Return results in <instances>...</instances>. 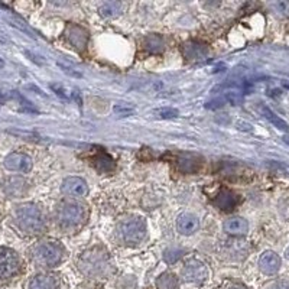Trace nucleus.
<instances>
[{
	"instance_id": "obj_10",
	"label": "nucleus",
	"mask_w": 289,
	"mask_h": 289,
	"mask_svg": "<svg viewBox=\"0 0 289 289\" xmlns=\"http://www.w3.org/2000/svg\"><path fill=\"white\" fill-rule=\"evenodd\" d=\"M68 42L78 51H84L88 44V32L83 26L78 25H68L65 29Z\"/></svg>"
},
{
	"instance_id": "obj_13",
	"label": "nucleus",
	"mask_w": 289,
	"mask_h": 289,
	"mask_svg": "<svg viewBox=\"0 0 289 289\" xmlns=\"http://www.w3.org/2000/svg\"><path fill=\"white\" fill-rule=\"evenodd\" d=\"M198 227H200L198 219L190 212H184L181 215H178V219H176V229L184 236L193 234L198 230Z\"/></svg>"
},
{
	"instance_id": "obj_18",
	"label": "nucleus",
	"mask_w": 289,
	"mask_h": 289,
	"mask_svg": "<svg viewBox=\"0 0 289 289\" xmlns=\"http://www.w3.org/2000/svg\"><path fill=\"white\" fill-rule=\"evenodd\" d=\"M156 288L158 289H178L179 288V280L178 278L169 273V272H164L162 275L158 276L156 279Z\"/></svg>"
},
{
	"instance_id": "obj_24",
	"label": "nucleus",
	"mask_w": 289,
	"mask_h": 289,
	"mask_svg": "<svg viewBox=\"0 0 289 289\" xmlns=\"http://www.w3.org/2000/svg\"><path fill=\"white\" fill-rule=\"evenodd\" d=\"M154 113L158 119H164V120L176 119L179 116V112L173 107H161V109H156Z\"/></svg>"
},
{
	"instance_id": "obj_23",
	"label": "nucleus",
	"mask_w": 289,
	"mask_h": 289,
	"mask_svg": "<svg viewBox=\"0 0 289 289\" xmlns=\"http://www.w3.org/2000/svg\"><path fill=\"white\" fill-rule=\"evenodd\" d=\"M94 162H96V168L100 172H110L115 168V162H113L112 156H109L104 152H101V154L98 155L96 159H94Z\"/></svg>"
},
{
	"instance_id": "obj_32",
	"label": "nucleus",
	"mask_w": 289,
	"mask_h": 289,
	"mask_svg": "<svg viewBox=\"0 0 289 289\" xmlns=\"http://www.w3.org/2000/svg\"><path fill=\"white\" fill-rule=\"evenodd\" d=\"M268 289H289V283H286V282H276V283L270 285Z\"/></svg>"
},
{
	"instance_id": "obj_12",
	"label": "nucleus",
	"mask_w": 289,
	"mask_h": 289,
	"mask_svg": "<svg viewBox=\"0 0 289 289\" xmlns=\"http://www.w3.org/2000/svg\"><path fill=\"white\" fill-rule=\"evenodd\" d=\"M240 198L237 194H234L230 190H222L220 193L217 194L214 204L217 208H220L222 211H231L236 208V205L239 204Z\"/></svg>"
},
{
	"instance_id": "obj_36",
	"label": "nucleus",
	"mask_w": 289,
	"mask_h": 289,
	"mask_svg": "<svg viewBox=\"0 0 289 289\" xmlns=\"http://www.w3.org/2000/svg\"><path fill=\"white\" fill-rule=\"evenodd\" d=\"M3 98H5V96H3V94H0V100H3Z\"/></svg>"
},
{
	"instance_id": "obj_6",
	"label": "nucleus",
	"mask_w": 289,
	"mask_h": 289,
	"mask_svg": "<svg viewBox=\"0 0 289 289\" xmlns=\"http://www.w3.org/2000/svg\"><path fill=\"white\" fill-rule=\"evenodd\" d=\"M20 269V259L16 251L9 247H0V280L13 278Z\"/></svg>"
},
{
	"instance_id": "obj_1",
	"label": "nucleus",
	"mask_w": 289,
	"mask_h": 289,
	"mask_svg": "<svg viewBox=\"0 0 289 289\" xmlns=\"http://www.w3.org/2000/svg\"><path fill=\"white\" fill-rule=\"evenodd\" d=\"M15 219L20 230L28 234H38L45 227L44 215L38 207L33 204H23L18 207V210L15 212Z\"/></svg>"
},
{
	"instance_id": "obj_34",
	"label": "nucleus",
	"mask_w": 289,
	"mask_h": 289,
	"mask_svg": "<svg viewBox=\"0 0 289 289\" xmlns=\"http://www.w3.org/2000/svg\"><path fill=\"white\" fill-rule=\"evenodd\" d=\"M230 289H244V288H241V286H233V288Z\"/></svg>"
},
{
	"instance_id": "obj_5",
	"label": "nucleus",
	"mask_w": 289,
	"mask_h": 289,
	"mask_svg": "<svg viewBox=\"0 0 289 289\" xmlns=\"http://www.w3.org/2000/svg\"><path fill=\"white\" fill-rule=\"evenodd\" d=\"M78 266L87 276L100 278V276H104L109 270V260L104 253H100L98 249H93L83 255Z\"/></svg>"
},
{
	"instance_id": "obj_8",
	"label": "nucleus",
	"mask_w": 289,
	"mask_h": 289,
	"mask_svg": "<svg viewBox=\"0 0 289 289\" xmlns=\"http://www.w3.org/2000/svg\"><path fill=\"white\" fill-rule=\"evenodd\" d=\"M5 168L8 171L12 172H20V173H28L32 171V159L30 156L26 154H20V152H13V154L8 155L5 158Z\"/></svg>"
},
{
	"instance_id": "obj_37",
	"label": "nucleus",
	"mask_w": 289,
	"mask_h": 289,
	"mask_svg": "<svg viewBox=\"0 0 289 289\" xmlns=\"http://www.w3.org/2000/svg\"><path fill=\"white\" fill-rule=\"evenodd\" d=\"M0 67H3V61H0Z\"/></svg>"
},
{
	"instance_id": "obj_9",
	"label": "nucleus",
	"mask_w": 289,
	"mask_h": 289,
	"mask_svg": "<svg viewBox=\"0 0 289 289\" xmlns=\"http://www.w3.org/2000/svg\"><path fill=\"white\" fill-rule=\"evenodd\" d=\"M61 190L68 197L81 198V197H86L87 193H88V185L80 176H69V178L64 179V183L61 185Z\"/></svg>"
},
{
	"instance_id": "obj_30",
	"label": "nucleus",
	"mask_w": 289,
	"mask_h": 289,
	"mask_svg": "<svg viewBox=\"0 0 289 289\" xmlns=\"http://www.w3.org/2000/svg\"><path fill=\"white\" fill-rule=\"evenodd\" d=\"M51 90H54V93L57 94V96H59L61 98H68V94L67 91L62 88V87L59 86V84H51Z\"/></svg>"
},
{
	"instance_id": "obj_35",
	"label": "nucleus",
	"mask_w": 289,
	"mask_h": 289,
	"mask_svg": "<svg viewBox=\"0 0 289 289\" xmlns=\"http://www.w3.org/2000/svg\"><path fill=\"white\" fill-rule=\"evenodd\" d=\"M285 255H286V258H288V259H289V247H288V249H286V253H285Z\"/></svg>"
},
{
	"instance_id": "obj_29",
	"label": "nucleus",
	"mask_w": 289,
	"mask_h": 289,
	"mask_svg": "<svg viewBox=\"0 0 289 289\" xmlns=\"http://www.w3.org/2000/svg\"><path fill=\"white\" fill-rule=\"evenodd\" d=\"M58 67L61 68L65 74H68V76H71V77L74 78H81L83 77V74L80 73V71H77V69H73L71 67H67V65H64V64H61V62H58Z\"/></svg>"
},
{
	"instance_id": "obj_16",
	"label": "nucleus",
	"mask_w": 289,
	"mask_h": 289,
	"mask_svg": "<svg viewBox=\"0 0 289 289\" xmlns=\"http://www.w3.org/2000/svg\"><path fill=\"white\" fill-rule=\"evenodd\" d=\"M29 289H58V282L51 275H37L29 282Z\"/></svg>"
},
{
	"instance_id": "obj_2",
	"label": "nucleus",
	"mask_w": 289,
	"mask_h": 289,
	"mask_svg": "<svg viewBox=\"0 0 289 289\" xmlns=\"http://www.w3.org/2000/svg\"><path fill=\"white\" fill-rule=\"evenodd\" d=\"M64 258V249L57 241H41L32 250V259L39 268H54Z\"/></svg>"
},
{
	"instance_id": "obj_4",
	"label": "nucleus",
	"mask_w": 289,
	"mask_h": 289,
	"mask_svg": "<svg viewBox=\"0 0 289 289\" xmlns=\"http://www.w3.org/2000/svg\"><path fill=\"white\" fill-rule=\"evenodd\" d=\"M86 219L84 205L74 201L62 202L57 210V222L61 229H74L80 226Z\"/></svg>"
},
{
	"instance_id": "obj_28",
	"label": "nucleus",
	"mask_w": 289,
	"mask_h": 289,
	"mask_svg": "<svg viewBox=\"0 0 289 289\" xmlns=\"http://www.w3.org/2000/svg\"><path fill=\"white\" fill-rule=\"evenodd\" d=\"M224 101H229L233 106H239L241 103V94L237 91H227L224 96Z\"/></svg>"
},
{
	"instance_id": "obj_19",
	"label": "nucleus",
	"mask_w": 289,
	"mask_h": 289,
	"mask_svg": "<svg viewBox=\"0 0 289 289\" xmlns=\"http://www.w3.org/2000/svg\"><path fill=\"white\" fill-rule=\"evenodd\" d=\"M260 112H262V115L263 117H266L268 120H269L272 125L275 126L276 129H279L282 132H289V126L288 123L285 122V120H282L279 116H276L272 110H270L269 107H265V106H260Z\"/></svg>"
},
{
	"instance_id": "obj_33",
	"label": "nucleus",
	"mask_w": 289,
	"mask_h": 289,
	"mask_svg": "<svg viewBox=\"0 0 289 289\" xmlns=\"http://www.w3.org/2000/svg\"><path fill=\"white\" fill-rule=\"evenodd\" d=\"M283 140H285V142H286V143L289 144V137H288V136H285V137H283Z\"/></svg>"
},
{
	"instance_id": "obj_11",
	"label": "nucleus",
	"mask_w": 289,
	"mask_h": 289,
	"mask_svg": "<svg viewBox=\"0 0 289 289\" xmlns=\"http://www.w3.org/2000/svg\"><path fill=\"white\" fill-rule=\"evenodd\" d=\"M259 268L266 275H275L280 269V258L275 251H265L259 259Z\"/></svg>"
},
{
	"instance_id": "obj_14",
	"label": "nucleus",
	"mask_w": 289,
	"mask_h": 289,
	"mask_svg": "<svg viewBox=\"0 0 289 289\" xmlns=\"http://www.w3.org/2000/svg\"><path fill=\"white\" fill-rule=\"evenodd\" d=\"M223 229L230 236H246L249 231V223L243 217H231L224 222Z\"/></svg>"
},
{
	"instance_id": "obj_21",
	"label": "nucleus",
	"mask_w": 289,
	"mask_h": 289,
	"mask_svg": "<svg viewBox=\"0 0 289 289\" xmlns=\"http://www.w3.org/2000/svg\"><path fill=\"white\" fill-rule=\"evenodd\" d=\"M122 9H123V5L120 2H106L98 8V12L104 18H116L117 15H120Z\"/></svg>"
},
{
	"instance_id": "obj_20",
	"label": "nucleus",
	"mask_w": 289,
	"mask_h": 289,
	"mask_svg": "<svg viewBox=\"0 0 289 289\" xmlns=\"http://www.w3.org/2000/svg\"><path fill=\"white\" fill-rule=\"evenodd\" d=\"M144 48H146V51L152 52V54L162 52L165 48L164 38L161 35H155V33L146 37V39H144Z\"/></svg>"
},
{
	"instance_id": "obj_26",
	"label": "nucleus",
	"mask_w": 289,
	"mask_h": 289,
	"mask_svg": "<svg viewBox=\"0 0 289 289\" xmlns=\"http://www.w3.org/2000/svg\"><path fill=\"white\" fill-rule=\"evenodd\" d=\"M272 8L275 9V12L283 16V18H289V2L286 0H279V2H275L272 5Z\"/></svg>"
},
{
	"instance_id": "obj_31",
	"label": "nucleus",
	"mask_w": 289,
	"mask_h": 289,
	"mask_svg": "<svg viewBox=\"0 0 289 289\" xmlns=\"http://www.w3.org/2000/svg\"><path fill=\"white\" fill-rule=\"evenodd\" d=\"M223 106H224V100H214V101H210L205 104L207 109H222Z\"/></svg>"
},
{
	"instance_id": "obj_22",
	"label": "nucleus",
	"mask_w": 289,
	"mask_h": 289,
	"mask_svg": "<svg viewBox=\"0 0 289 289\" xmlns=\"http://www.w3.org/2000/svg\"><path fill=\"white\" fill-rule=\"evenodd\" d=\"M201 164V159L191 156V155H184L183 158L179 159V169L184 172H194L198 169V166Z\"/></svg>"
},
{
	"instance_id": "obj_7",
	"label": "nucleus",
	"mask_w": 289,
	"mask_h": 289,
	"mask_svg": "<svg viewBox=\"0 0 289 289\" xmlns=\"http://www.w3.org/2000/svg\"><path fill=\"white\" fill-rule=\"evenodd\" d=\"M207 275H208V273H207L205 265L197 259L188 260L183 269V279L185 280V282H190V283L200 285L202 282H205Z\"/></svg>"
},
{
	"instance_id": "obj_17",
	"label": "nucleus",
	"mask_w": 289,
	"mask_h": 289,
	"mask_svg": "<svg viewBox=\"0 0 289 289\" xmlns=\"http://www.w3.org/2000/svg\"><path fill=\"white\" fill-rule=\"evenodd\" d=\"M183 54L188 59H201L207 55V48L202 44L187 42L185 45H183Z\"/></svg>"
},
{
	"instance_id": "obj_27",
	"label": "nucleus",
	"mask_w": 289,
	"mask_h": 289,
	"mask_svg": "<svg viewBox=\"0 0 289 289\" xmlns=\"http://www.w3.org/2000/svg\"><path fill=\"white\" fill-rule=\"evenodd\" d=\"M113 110H115L116 115L119 116H123V117H127V116H132L135 113V109L130 106H127V104H116L113 107Z\"/></svg>"
},
{
	"instance_id": "obj_3",
	"label": "nucleus",
	"mask_w": 289,
	"mask_h": 289,
	"mask_svg": "<svg viewBox=\"0 0 289 289\" xmlns=\"http://www.w3.org/2000/svg\"><path fill=\"white\" fill-rule=\"evenodd\" d=\"M117 236L127 246L140 244L146 237V223L140 217H127L119 223Z\"/></svg>"
},
{
	"instance_id": "obj_15",
	"label": "nucleus",
	"mask_w": 289,
	"mask_h": 289,
	"mask_svg": "<svg viewBox=\"0 0 289 289\" xmlns=\"http://www.w3.org/2000/svg\"><path fill=\"white\" fill-rule=\"evenodd\" d=\"M5 191L6 194L12 197V198H18V197H22L25 191H26V181L22 179L19 176H13V178H9L6 184H5Z\"/></svg>"
},
{
	"instance_id": "obj_25",
	"label": "nucleus",
	"mask_w": 289,
	"mask_h": 289,
	"mask_svg": "<svg viewBox=\"0 0 289 289\" xmlns=\"http://www.w3.org/2000/svg\"><path fill=\"white\" fill-rule=\"evenodd\" d=\"M183 250H179V249H169V250H165L164 253V259L166 263H169V265H173V263H176L178 260L181 259V256H183Z\"/></svg>"
}]
</instances>
